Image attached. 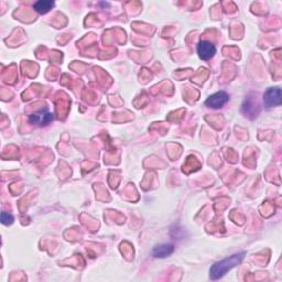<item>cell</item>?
I'll use <instances>...</instances> for the list:
<instances>
[{"label":"cell","instance_id":"obj_1","mask_svg":"<svg viewBox=\"0 0 282 282\" xmlns=\"http://www.w3.org/2000/svg\"><path fill=\"white\" fill-rule=\"evenodd\" d=\"M245 256L246 253H238L215 262L211 267V269H209V278H211L212 280H217L220 279V278L224 277L229 270L237 267L238 264L242 262L243 258H245Z\"/></svg>","mask_w":282,"mask_h":282},{"label":"cell","instance_id":"obj_2","mask_svg":"<svg viewBox=\"0 0 282 282\" xmlns=\"http://www.w3.org/2000/svg\"><path fill=\"white\" fill-rule=\"evenodd\" d=\"M54 116L52 113H50L48 109H42L39 112H36L29 116V121L34 126L44 127L50 125L53 121Z\"/></svg>","mask_w":282,"mask_h":282},{"label":"cell","instance_id":"obj_3","mask_svg":"<svg viewBox=\"0 0 282 282\" xmlns=\"http://www.w3.org/2000/svg\"><path fill=\"white\" fill-rule=\"evenodd\" d=\"M264 106L268 108L277 107L282 102V92L279 87L268 88L263 95Z\"/></svg>","mask_w":282,"mask_h":282},{"label":"cell","instance_id":"obj_4","mask_svg":"<svg viewBox=\"0 0 282 282\" xmlns=\"http://www.w3.org/2000/svg\"><path fill=\"white\" fill-rule=\"evenodd\" d=\"M228 101H229L228 94L224 91H221L209 96L206 100V101H205V105H206L209 108L217 109V108L223 107L224 105L227 104Z\"/></svg>","mask_w":282,"mask_h":282},{"label":"cell","instance_id":"obj_5","mask_svg":"<svg viewBox=\"0 0 282 282\" xmlns=\"http://www.w3.org/2000/svg\"><path fill=\"white\" fill-rule=\"evenodd\" d=\"M216 53V48L215 45L211 43V42L207 41H201L198 45V54L199 57L204 60V61H208L213 57H214Z\"/></svg>","mask_w":282,"mask_h":282},{"label":"cell","instance_id":"obj_6","mask_svg":"<svg viewBox=\"0 0 282 282\" xmlns=\"http://www.w3.org/2000/svg\"><path fill=\"white\" fill-rule=\"evenodd\" d=\"M174 251V246L172 243H163V245L156 246L152 249V256L156 258H165Z\"/></svg>","mask_w":282,"mask_h":282},{"label":"cell","instance_id":"obj_7","mask_svg":"<svg viewBox=\"0 0 282 282\" xmlns=\"http://www.w3.org/2000/svg\"><path fill=\"white\" fill-rule=\"evenodd\" d=\"M54 7V1L52 0H40L33 5V9L41 15L48 14V12Z\"/></svg>","mask_w":282,"mask_h":282},{"label":"cell","instance_id":"obj_8","mask_svg":"<svg viewBox=\"0 0 282 282\" xmlns=\"http://www.w3.org/2000/svg\"><path fill=\"white\" fill-rule=\"evenodd\" d=\"M1 223L3 225H11L14 223V216L7 212L1 213Z\"/></svg>","mask_w":282,"mask_h":282}]
</instances>
